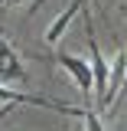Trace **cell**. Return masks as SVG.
<instances>
[{
	"label": "cell",
	"mask_w": 127,
	"mask_h": 131,
	"mask_svg": "<svg viewBox=\"0 0 127 131\" xmlns=\"http://www.w3.org/2000/svg\"><path fill=\"white\" fill-rule=\"evenodd\" d=\"M85 33H88V52H91V69H95V92H98V108L108 98V85H111V62H104L101 56V43L95 36V20H85Z\"/></svg>",
	"instance_id": "obj_1"
},
{
	"label": "cell",
	"mask_w": 127,
	"mask_h": 131,
	"mask_svg": "<svg viewBox=\"0 0 127 131\" xmlns=\"http://www.w3.org/2000/svg\"><path fill=\"white\" fill-rule=\"evenodd\" d=\"M85 3H88V0H72V3L65 7L62 13L55 16V20H52V26L46 30V46H55V43L62 39V33L68 30V23H72V16L78 13V10H85Z\"/></svg>",
	"instance_id": "obj_6"
},
{
	"label": "cell",
	"mask_w": 127,
	"mask_h": 131,
	"mask_svg": "<svg viewBox=\"0 0 127 131\" xmlns=\"http://www.w3.org/2000/svg\"><path fill=\"white\" fill-rule=\"evenodd\" d=\"M13 105H16V102H3V108H0V121H3V118H7V115L13 112Z\"/></svg>",
	"instance_id": "obj_8"
},
{
	"label": "cell",
	"mask_w": 127,
	"mask_h": 131,
	"mask_svg": "<svg viewBox=\"0 0 127 131\" xmlns=\"http://www.w3.org/2000/svg\"><path fill=\"white\" fill-rule=\"evenodd\" d=\"M124 82H127V49L121 46L117 56H114V62H111V85H108V98H104L101 108H111V105H114V98L121 95Z\"/></svg>",
	"instance_id": "obj_5"
},
{
	"label": "cell",
	"mask_w": 127,
	"mask_h": 131,
	"mask_svg": "<svg viewBox=\"0 0 127 131\" xmlns=\"http://www.w3.org/2000/svg\"><path fill=\"white\" fill-rule=\"evenodd\" d=\"M0 102H16V105H39V108H52L59 115H68V118H81L85 108H75V105H65V102H55L49 95H23L10 85H0Z\"/></svg>",
	"instance_id": "obj_2"
},
{
	"label": "cell",
	"mask_w": 127,
	"mask_h": 131,
	"mask_svg": "<svg viewBox=\"0 0 127 131\" xmlns=\"http://www.w3.org/2000/svg\"><path fill=\"white\" fill-rule=\"evenodd\" d=\"M91 98H85V115H81V121H85V131H104V125H101V118H98V112L88 105Z\"/></svg>",
	"instance_id": "obj_7"
},
{
	"label": "cell",
	"mask_w": 127,
	"mask_h": 131,
	"mask_svg": "<svg viewBox=\"0 0 127 131\" xmlns=\"http://www.w3.org/2000/svg\"><path fill=\"white\" fill-rule=\"evenodd\" d=\"M13 3H23V0H0V7H13Z\"/></svg>",
	"instance_id": "obj_9"
},
{
	"label": "cell",
	"mask_w": 127,
	"mask_h": 131,
	"mask_svg": "<svg viewBox=\"0 0 127 131\" xmlns=\"http://www.w3.org/2000/svg\"><path fill=\"white\" fill-rule=\"evenodd\" d=\"M26 75L30 72H26V66L20 59V52L0 36V85H23Z\"/></svg>",
	"instance_id": "obj_3"
},
{
	"label": "cell",
	"mask_w": 127,
	"mask_h": 131,
	"mask_svg": "<svg viewBox=\"0 0 127 131\" xmlns=\"http://www.w3.org/2000/svg\"><path fill=\"white\" fill-rule=\"evenodd\" d=\"M55 59H59V66H62L72 79L78 82L81 95L91 98V85H95V69H91V62H85V59H78V56H68V52H59Z\"/></svg>",
	"instance_id": "obj_4"
}]
</instances>
